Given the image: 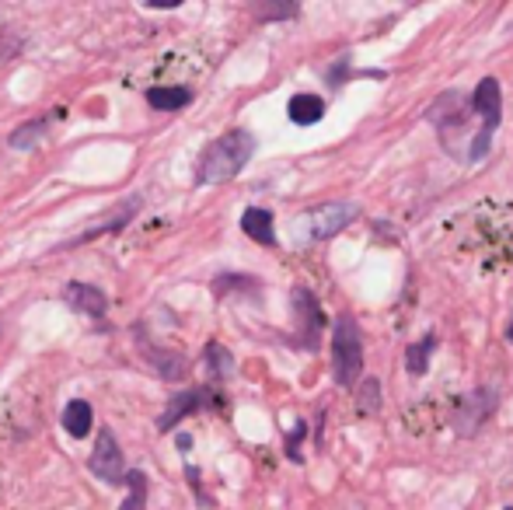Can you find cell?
<instances>
[{
  "mask_svg": "<svg viewBox=\"0 0 513 510\" xmlns=\"http://www.w3.org/2000/svg\"><path fill=\"white\" fill-rule=\"evenodd\" d=\"M203 364H206V374H210L213 381H227L234 374V357H231V350L227 346H220V343H206V350H203Z\"/></svg>",
  "mask_w": 513,
  "mask_h": 510,
  "instance_id": "cell-18",
  "label": "cell"
},
{
  "mask_svg": "<svg viewBox=\"0 0 513 510\" xmlns=\"http://www.w3.org/2000/svg\"><path fill=\"white\" fill-rule=\"evenodd\" d=\"M147 105L158 112H178L192 102V91L182 88V84H161V88H147Z\"/></svg>",
  "mask_w": 513,
  "mask_h": 510,
  "instance_id": "cell-16",
  "label": "cell"
},
{
  "mask_svg": "<svg viewBox=\"0 0 513 510\" xmlns=\"http://www.w3.org/2000/svg\"><path fill=\"white\" fill-rule=\"evenodd\" d=\"M332 374L342 388H353L363 374V332L353 315H339L332 329Z\"/></svg>",
  "mask_w": 513,
  "mask_h": 510,
  "instance_id": "cell-2",
  "label": "cell"
},
{
  "mask_svg": "<svg viewBox=\"0 0 513 510\" xmlns=\"http://www.w3.org/2000/svg\"><path fill=\"white\" fill-rule=\"evenodd\" d=\"M472 109L475 116L482 119V130L475 133L472 151H468V161H482L489 154V144H493L496 126L503 123V88L496 77H482L479 88L472 91Z\"/></svg>",
  "mask_w": 513,
  "mask_h": 510,
  "instance_id": "cell-3",
  "label": "cell"
},
{
  "mask_svg": "<svg viewBox=\"0 0 513 510\" xmlns=\"http://www.w3.org/2000/svg\"><path fill=\"white\" fill-rule=\"evenodd\" d=\"M294 311H297V322H301L304 346H315L318 336H322L325 315H322V308H318L315 294H311L308 287H297L294 290Z\"/></svg>",
  "mask_w": 513,
  "mask_h": 510,
  "instance_id": "cell-12",
  "label": "cell"
},
{
  "mask_svg": "<svg viewBox=\"0 0 513 510\" xmlns=\"http://www.w3.org/2000/svg\"><path fill=\"white\" fill-rule=\"evenodd\" d=\"M126 486H130V497L119 504V510H147V490H151V483H147V472L133 469L130 479H126Z\"/></svg>",
  "mask_w": 513,
  "mask_h": 510,
  "instance_id": "cell-20",
  "label": "cell"
},
{
  "mask_svg": "<svg viewBox=\"0 0 513 510\" xmlns=\"http://www.w3.org/2000/svg\"><path fill=\"white\" fill-rule=\"evenodd\" d=\"M259 140L248 130H227L220 133L213 144H206V151L196 161V182L199 186H220L231 182L234 175H241V168L252 161Z\"/></svg>",
  "mask_w": 513,
  "mask_h": 510,
  "instance_id": "cell-1",
  "label": "cell"
},
{
  "mask_svg": "<svg viewBox=\"0 0 513 510\" xmlns=\"http://www.w3.org/2000/svg\"><path fill=\"white\" fill-rule=\"evenodd\" d=\"M63 301L88 318H105V311H109V297H105V290L95 287V283H81V280L67 283V287H63Z\"/></svg>",
  "mask_w": 513,
  "mask_h": 510,
  "instance_id": "cell-11",
  "label": "cell"
},
{
  "mask_svg": "<svg viewBox=\"0 0 513 510\" xmlns=\"http://www.w3.org/2000/svg\"><path fill=\"white\" fill-rule=\"evenodd\" d=\"M297 7L294 4H259L255 7V18L259 21H276V18H294Z\"/></svg>",
  "mask_w": 513,
  "mask_h": 510,
  "instance_id": "cell-22",
  "label": "cell"
},
{
  "mask_svg": "<svg viewBox=\"0 0 513 510\" xmlns=\"http://www.w3.org/2000/svg\"><path fill=\"white\" fill-rule=\"evenodd\" d=\"M507 339L513 343V315H510V322H507Z\"/></svg>",
  "mask_w": 513,
  "mask_h": 510,
  "instance_id": "cell-25",
  "label": "cell"
},
{
  "mask_svg": "<svg viewBox=\"0 0 513 510\" xmlns=\"http://www.w3.org/2000/svg\"><path fill=\"white\" fill-rule=\"evenodd\" d=\"M304 434H308V423L301 420V423L294 427V434L287 437V455H290V462H301V451H297V448H301Z\"/></svg>",
  "mask_w": 513,
  "mask_h": 510,
  "instance_id": "cell-23",
  "label": "cell"
},
{
  "mask_svg": "<svg viewBox=\"0 0 513 510\" xmlns=\"http://www.w3.org/2000/svg\"><path fill=\"white\" fill-rule=\"evenodd\" d=\"M18 46H21V42L14 39V35L7 32V28H0V63H4L7 56H11V53H14V49H18Z\"/></svg>",
  "mask_w": 513,
  "mask_h": 510,
  "instance_id": "cell-24",
  "label": "cell"
},
{
  "mask_svg": "<svg viewBox=\"0 0 513 510\" xmlns=\"http://www.w3.org/2000/svg\"><path fill=\"white\" fill-rule=\"evenodd\" d=\"M472 112H475L472 98H465L461 91H444V95L430 105L426 119L437 126V133L444 137V144H447V140H451V133L465 130V123H468V116H472Z\"/></svg>",
  "mask_w": 513,
  "mask_h": 510,
  "instance_id": "cell-7",
  "label": "cell"
},
{
  "mask_svg": "<svg viewBox=\"0 0 513 510\" xmlns=\"http://www.w3.org/2000/svg\"><path fill=\"white\" fill-rule=\"evenodd\" d=\"M493 409H496L493 388H472V392L458 395V402H454V416H451L454 434L475 437L482 430V423L493 416Z\"/></svg>",
  "mask_w": 513,
  "mask_h": 510,
  "instance_id": "cell-5",
  "label": "cell"
},
{
  "mask_svg": "<svg viewBox=\"0 0 513 510\" xmlns=\"http://www.w3.org/2000/svg\"><path fill=\"white\" fill-rule=\"evenodd\" d=\"M88 472L95 479H102L105 486H126V479H130L123 462V448H119L116 434L109 427H102V434H98L95 451L88 458Z\"/></svg>",
  "mask_w": 513,
  "mask_h": 510,
  "instance_id": "cell-6",
  "label": "cell"
},
{
  "mask_svg": "<svg viewBox=\"0 0 513 510\" xmlns=\"http://www.w3.org/2000/svg\"><path fill=\"white\" fill-rule=\"evenodd\" d=\"M217 406V395L210 392V388H189V392H175L168 399L165 413L158 416V430L161 434H168V430H175L182 420H189L192 413H203V409H213Z\"/></svg>",
  "mask_w": 513,
  "mask_h": 510,
  "instance_id": "cell-9",
  "label": "cell"
},
{
  "mask_svg": "<svg viewBox=\"0 0 513 510\" xmlns=\"http://www.w3.org/2000/svg\"><path fill=\"white\" fill-rule=\"evenodd\" d=\"M60 116H63V109L56 112V116H39V119H28V123H21L18 130L7 137V147H11V151H32V147L46 137L49 126H53Z\"/></svg>",
  "mask_w": 513,
  "mask_h": 510,
  "instance_id": "cell-14",
  "label": "cell"
},
{
  "mask_svg": "<svg viewBox=\"0 0 513 510\" xmlns=\"http://www.w3.org/2000/svg\"><path fill=\"white\" fill-rule=\"evenodd\" d=\"M140 336V353H144V360L154 367V371L161 374L165 381H182L185 374H189V360L182 357V353L175 350H165V346H154L151 339L144 336V329H137Z\"/></svg>",
  "mask_w": 513,
  "mask_h": 510,
  "instance_id": "cell-10",
  "label": "cell"
},
{
  "mask_svg": "<svg viewBox=\"0 0 513 510\" xmlns=\"http://www.w3.org/2000/svg\"><path fill=\"white\" fill-rule=\"evenodd\" d=\"M381 409V381L370 378L360 388V413H377Z\"/></svg>",
  "mask_w": 513,
  "mask_h": 510,
  "instance_id": "cell-21",
  "label": "cell"
},
{
  "mask_svg": "<svg viewBox=\"0 0 513 510\" xmlns=\"http://www.w3.org/2000/svg\"><path fill=\"white\" fill-rule=\"evenodd\" d=\"M360 217V207L349 200H329V203H318V207H311L308 214L301 217L304 231H308L311 242H329V238L342 235V231L349 228V224Z\"/></svg>",
  "mask_w": 513,
  "mask_h": 510,
  "instance_id": "cell-4",
  "label": "cell"
},
{
  "mask_svg": "<svg viewBox=\"0 0 513 510\" xmlns=\"http://www.w3.org/2000/svg\"><path fill=\"white\" fill-rule=\"evenodd\" d=\"M63 430H67L70 437H77V441H84V437L91 434V427H95V409H91L88 399H74L67 402V409H63Z\"/></svg>",
  "mask_w": 513,
  "mask_h": 510,
  "instance_id": "cell-15",
  "label": "cell"
},
{
  "mask_svg": "<svg viewBox=\"0 0 513 510\" xmlns=\"http://www.w3.org/2000/svg\"><path fill=\"white\" fill-rule=\"evenodd\" d=\"M433 346H437V339H433V336H423V339H416V343H412L409 350H405V367H409L412 378L426 374V367H430Z\"/></svg>",
  "mask_w": 513,
  "mask_h": 510,
  "instance_id": "cell-19",
  "label": "cell"
},
{
  "mask_svg": "<svg viewBox=\"0 0 513 510\" xmlns=\"http://www.w3.org/2000/svg\"><path fill=\"white\" fill-rule=\"evenodd\" d=\"M287 116H290V123H297V126H315L318 119L325 116V102L318 95H311V91H301V95L290 98Z\"/></svg>",
  "mask_w": 513,
  "mask_h": 510,
  "instance_id": "cell-17",
  "label": "cell"
},
{
  "mask_svg": "<svg viewBox=\"0 0 513 510\" xmlns=\"http://www.w3.org/2000/svg\"><path fill=\"white\" fill-rule=\"evenodd\" d=\"M144 210V196H126V200H119L116 207H112V214L109 217H98L95 224H91L88 231H81V235L74 238V242H67V245H60L56 252H63V249H70V245H84V242H95V238H102V235H116V231H123L126 224H133V217Z\"/></svg>",
  "mask_w": 513,
  "mask_h": 510,
  "instance_id": "cell-8",
  "label": "cell"
},
{
  "mask_svg": "<svg viewBox=\"0 0 513 510\" xmlns=\"http://www.w3.org/2000/svg\"><path fill=\"white\" fill-rule=\"evenodd\" d=\"M241 231H245L252 242L266 245V249H273L276 245V224H273V214L262 207H248L245 214H241Z\"/></svg>",
  "mask_w": 513,
  "mask_h": 510,
  "instance_id": "cell-13",
  "label": "cell"
}]
</instances>
